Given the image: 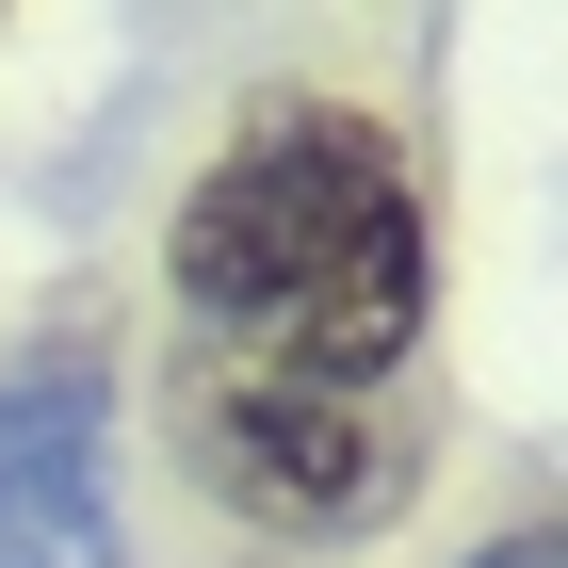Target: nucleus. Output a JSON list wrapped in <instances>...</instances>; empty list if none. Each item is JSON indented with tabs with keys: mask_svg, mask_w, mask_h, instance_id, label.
Instances as JSON below:
<instances>
[{
	"mask_svg": "<svg viewBox=\"0 0 568 568\" xmlns=\"http://www.w3.org/2000/svg\"><path fill=\"white\" fill-rule=\"evenodd\" d=\"M179 455L261 536H390L423 487L406 406H325V390H261V374H179Z\"/></svg>",
	"mask_w": 568,
	"mask_h": 568,
	"instance_id": "nucleus-2",
	"label": "nucleus"
},
{
	"mask_svg": "<svg viewBox=\"0 0 568 568\" xmlns=\"http://www.w3.org/2000/svg\"><path fill=\"white\" fill-rule=\"evenodd\" d=\"M471 568H552V536H536V520H520V536H487V552H471Z\"/></svg>",
	"mask_w": 568,
	"mask_h": 568,
	"instance_id": "nucleus-4",
	"label": "nucleus"
},
{
	"mask_svg": "<svg viewBox=\"0 0 568 568\" xmlns=\"http://www.w3.org/2000/svg\"><path fill=\"white\" fill-rule=\"evenodd\" d=\"M98 455H82V390H0V568H49V536H82Z\"/></svg>",
	"mask_w": 568,
	"mask_h": 568,
	"instance_id": "nucleus-3",
	"label": "nucleus"
},
{
	"mask_svg": "<svg viewBox=\"0 0 568 568\" xmlns=\"http://www.w3.org/2000/svg\"><path fill=\"white\" fill-rule=\"evenodd\" d=\"M163 293L195 325V374H261V390L390 406V374L438 325V195L374 98L276 82L244 131L195 163L163 227Z\"/></svg>",
	"mask_w": 568,
	"mask_h": 568,
	"instance_id": "nucleus-1",
	"label": "nucleus"
}]
</instances>
